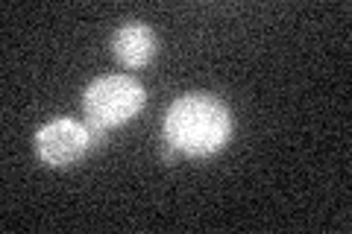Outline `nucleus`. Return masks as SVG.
Listing matches in <instances>:
<instances>
[{
    "mask_svg": "<svg viewBox=\"0 0 352 234\" xmlns=\"http://www.w3.org/2000/svg\"><path fill=\"white\" fill-rule=\"evenodd\" d=\"M156 50H159L156 32H153L147 24H141V21H126V24L118 27V32L112 36L115 59L129 71L150 65L153 56H156Z\"/></svg>",
    "mask_w": 352,
    "mask_h": 234,
    "instance_id": "nucleus-4",
    "label": "nucleus"
},
{
    "mask_svg": "<svg viewBox=\"0 0 352 234\" xmlns=\"http://www.w3.org/2000/svg\"><path fill=\"white\" fill-rule=\"evenodd\" d=\"M144 103H147L144 85L126 73L100 76L82 91L85 120L103 129H118L129 124L132 117H138Z\"/></svg>",
    "mask_w": 352,
    "mask_h": 234,
    "instance_id": "nucleus-2",
    "label": "nucleus"
},
{
    "mask_svg": "<svg viewBox=\"0 0 352 234\" xmlns=\"http://www.w3.org/2000/svg\"><path fill=\"white\" fill-rule=\"evenodd\" d=\"M229 138H232V115L214 94H182L164 115V143L188 159H208L223 150Z\"/></svg>",
    "mask_w": 352,
    "mask_h": 234,
    "instance_id": "nucleus-1",
    "label": "nucleus"
},
{
    "mask_svg": "<svg viewBox=\"0 0 352 234\" xmlns=\"http://www.w3.org/2000/svg\"><path fill=\"white\" fill-rule=\"evenodd\" d=\"M32 147L44 167H71L94 147L91 129L82 120L56 117L47 120L32 138Z\"/></svg>",
    "mask_w": 352,
    "mask_h": 234,
    "instance_id": "nucleus-3",
    "label": "nucleus"
},
{
    "mask_svg": "<svg viewBox=\"0 0 352 234\" xmlns=\"http://www.w3.org/2000/svg\"><path fill=\"white\" fill-rule=\"evenodd\" d=\"M176 155H179V152H176V150L170 147V143H164V150H162V159L168 161V164H173V161H176Z\"/></svg>",
    "mask_w": 352,
    "mask_h": 234,
    "instance_id": "nucleus-5",
    "label": "nucleus"
}]
</instances>
